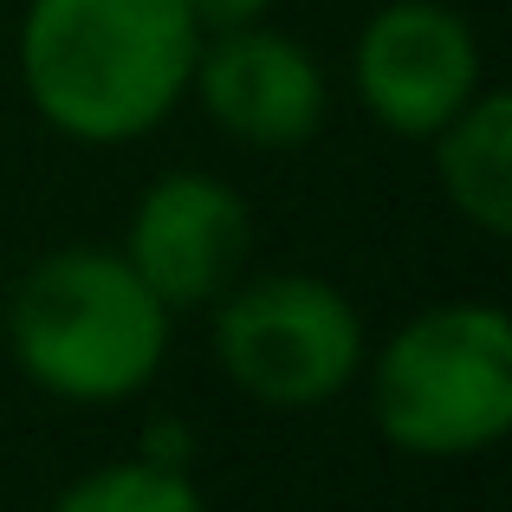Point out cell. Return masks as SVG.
Wrapping results in <instances>:
<instances>
[{
  "label": "cell",
  "instance_id": "cell-3",
  "mask_svg": "<svg viewBox=\"0 0 512 512\" xmlns=\"http://www.w3.org/2000/svg\"><path fill=\"white\" fill-rule=\"evenodd\" d=\"M370 422L396 454L467 461L512 428V325L487 299H448L402 318L363 357Z\"/></svg>",
  "mask_w": 512,
  "mask_h": 512
},
{
  "label": "cell",
  "instance_id": "cell-6",
  "mask_svg": "<svg viewBox=\"0 0 512 512\" xmlns=\"http://www.w3.org/2000/svg\"><path fill=\"white\" fill-rule=\"evenodd\" d=\"M143 286L182 312H208L227 286L253 266V208L227 175L214 169H169L137 195L117 240Z\"/></svg>",
  "mask_w": 512,
  "mask_h": 512
},
{
  "label": "cell",
  "instance_id": "cell-5",
  "mask_svg": "<svg viewBox=\"0 0 512 512\" xmlns=\"http://www.w3.org/2000/svg\"><path fill=\"white\" fill-rule=\"evenodd\" d=\"M480 85H487L480 33L448 0H383L357 26L350 91L389 137L428 143Z\"/></svg>",
  "mask_w": 512,
  "mask_h": 512
},
{
  "label": "cell",
  "instance_id": "cell-8",
  "mask_svg": "<svg viewBox=\"0 0 512 512\" xmlns=\"http://www.w3.org/2000/svg\"><path fill=\"white\" fill-rule=\"evenodd\" d=\"M428 150H435V182L448 208L487 240H500L512 227V98L480 85L428 137Z\"/></svg>",
  "mask_w": 512,
  "mask_h": 512
},
{
  "label": "cell",
  "instance_id": "cell-7",
  "mask_svg": "<svg viewBox=\"0 0 512 512\" xmlns=\"http://www.w3.org/2000/svg\"><path fill=\"white\" fill-rule=\"evenodd\" d=\"M188 98H201V111H208V124L221 137L266 150V156H286V150H305L325 130L331 78L292 33L260 20V26H234V33L201 39Z\"/></svg>",
  "mask_w": 512,
  "mask_h": 512
},
{
  "label": "cell",
  "instance_id": "cell-10",
  "mask_svg": "<svg viewBox=\"0 0 512 512\" xmlns=\"http://www.w3.org/2000/svg\"><path fill=\"white\" fill-rule=\"evenodd\" d=\"M137 454H143V461H156V467H182V474H195L201 441H195V428H188L182 415H150V428H143Z\"/></svg>",
  "mask_w": 512,
  "mask_h": 512
},
{
  "label": "cell",
  "instance_id": "cell-11",
  "mask_svg": "<svg viewBox=\"0 0 512 512\" xmlns=\"http://www.w3.org/2000/svg\"><path fill=\"white\" fill-rule=\"evenodd\" d=\"M188 13H195L201 39L208 33H234V26H260L273 20V0H182Z\"/></svg>",
  "mask_w": 512,
  "mask_h": 512
},
{
  "label": "cell",
  "instance_id": "cell-1",
  "mask_svg": "<svg viewBox=\"0 0 512 512\" xmlns=\"http://www.w3.org/2000/svg\"><path fill=\"white\" fill-rule=\"evenodd\" d=\"M201 26L182 0H26L13 65L46 130L117 150L188 104Z\"/></svg>",
  "mask_w": 512,
  "mask_h": 512
},
{
  "label": "cell",
  "instance_id": "cell-9",
  "mask_svg": "<svg viewBox=\"0 0 512 512\" xmlns=\"http://www.w3.org/2000/svg\"><path fill=\"white\" fill-rule=\"evenodd\" d=\"M46 512H208V493L182 467H156L130 454V461H104L78 474Z\"/></svg>",
  "mask_w": 512,
  "mask_h": 512
},
{
  "label": "cell",
  "instance_id": "cell-2",
  "mask_svg": "<svg viewBox=\"0 0 512 512\" xmlns=\"http://www.w3.org/2000/svg\"><path fill=\"white\" fill-rule=\"evenodd\" d=\"M175 312L117 247H52L7 292V350L33 389L78 409L130 402L163 376Z\"/></svg>",
  "mask_w": 512,
  "mask_h": 512
},
{
  "label": "cell",
  "instance_id": "cell-4",
  "mask_svg": "<svg viewBox=\"0 0 512 512\" xmlns=\"http://www.w3.org/2000/svg\"><path fill=\"white\" fill-rule=\"evenodd\" d=\"M208 312L221 376L273 415L331 409L370 357L357 299L325 273H240Z\"/></svg>",
  "mask_w": 512,
  "mask_h": 512
}]
</instances>
